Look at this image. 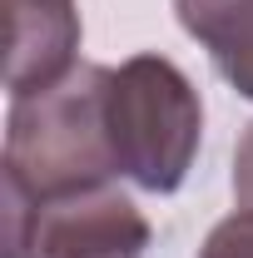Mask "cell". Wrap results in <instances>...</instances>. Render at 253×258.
Wrapping results in <instances>:
<instances>
[{
  "label": "cell",
  "instance_id": "1",
  "mask_svg": "<svg viewBox=\"0 0 253 258\" xmlns=\"http://www.w3.org/2000/svg\"><path fill=\"white\" fill-rule=\"evenodd\" d=\"M109 64H75L65 80L35 95H15L5 114L0 184L30 204L119 179L109 149Z\"/></svg>",
  "mask_w": 253,
  "mask_h": 258
},
{
  "label": "cell",
  "instance_id": "2",
  "mask_svg": "<svg viewBox=\"0 0 253 258\" xmlns=\"http://www.w3.org/2000/svg\"><path fill=\"white\" fill-rule=\"evenodd\" d=\"M104 119H109V149L119 179H129L144 194L184 189L204 139V99L169 55L144 50L114 64Z\"/></svg>",
  "mask_w": 253,
  "mask_h": 258
},
{
  "label": "cell",
  "instance_id": "3",
  "mask_svg": "<svg viewBox=\"0 0 253 258\" xmlns=\"http://www.w3.org/2000/svg\"><path fill=\"white\" fill-rule=\"evenodd\" d=\"M149 238L139 204L109 179L30 204L20 238L0 258H144Z\"/></svg>",
  "mask_w": 253,
  "mask_h": 258
},
{
  "label": "cell",
  "instance_id": "4",
  "mask_svg": "<svg viewBox=\"0 0 253 258\" xmlns=\"http://www.w3.org/2000/svg\"><path fill=\"white\" fill-rule=\"evenodd\" d=\"M10 10V60H5V90L35 95L50 90L75 70L80 55V10L75 0H5Z\"/></svg>",
  "mask_w": 253,
  "mask_h": 258
},
{
  "label": "cell",
  "instance_id": "5",
  "mask_svg": "<svg viewBox=\"0 0 253 258\" xmlns=\"http://www.w3.org/2000/svg\"><path fill=\"white\" fill-rule=\"evenodd\" d=\"M174 15L184 35L209 50L214 70L253 99V0H174Z\"/></svg>",
  "mask_w": 253,
  "mask_h": 258
},
{
  "label": "cell",
  "instance_id": "6",
  "mask_svg": "<svg viewBox=\"0 0 253 258\" xmlns=\"http://www.w3.org/2000/svg\"><path fill=\"white\" fill-rule=\"evenodd\" d=\"M199 258H253V214L238 209V214L219 219V224L209 228Z\"/></svg>",
  "mask_w": 253,
  "mask_h": 258
},
{
  "label": "cell",
  "instance_id": "7",
  "mask_svg": "<svg viewBox=\"0 0 253 258\" xmlns=\"http://www.w3.org/2000/svg\"><path fill=\"white\" fill-rule=\"evenodd\" d=\"M233 199H238V209L253 214V124H243L238 149H233Z\"/></svg>",
  "mask_w": 253,
  "mask_h": 258
}]
</instances>
